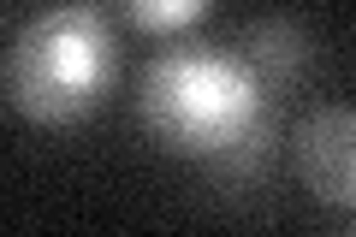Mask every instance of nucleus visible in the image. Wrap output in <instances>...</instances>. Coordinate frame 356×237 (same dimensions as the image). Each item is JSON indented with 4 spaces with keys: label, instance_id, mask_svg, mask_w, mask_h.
I'll return each mask as SVG.
<instances>
[{
    "label": "nucleus",
    "instance_id": "obj_1",
    "mask_svg": "<svg viewBox=\"0 0 356 237\" xmlns=\"http://www.w3.org/2000/svg\"><path fill=\"white\" fill-rule=\"evenodd\" d=\"M137 119L161 149L196 154V161H214L232 142L273 131L261 77L220 48H166L143 72Z\"/></svg>",
    "mask_w": 356,
    "mask_h": 237
},
{
    "label": "nucleus",
    "instance_id": "obj_2",
    "mask_svg": "<svg viewBox=\"0 0 356 237\" xmlns=\"http://www.w3.org/2000/svg\"><path fill=\"white\" fill-rule=\"evenodd\" d=\"M119 42L95 0H60L18 30L6 54V101L30 125H77L107 101Z\"/></svg>",
    "mask_w": 356,
    "mask_h": 237
},
{
    "label": "nucleus",
    "instance_id": "obj_3",
    "mask_svg": "<svg viewBox=\"0 0 356 237\" xmlns=\"http://www.w3.org/2000/svg\"><path fill=\"white\" fill-rule=\"evenodd\" d=\"M297 154V178L321 208L339 213V225H350V202H356V119L350 107H315L291 137Z\"/></svg>",
    "mask_w": 356,
    "mask_h": 237
},
{
    "label": "nucleus",
    "instance_id": "obj_4",
    "mask_svg": "<svg viewBox=\"0 0 356 237\" xmlns=\"http://www.w3.org/2000/svg\"><path fill=\"white\" fill-rule=\"evenodd\" d=\"M238 60L261 77V89H280V83H291V77L309 65V36H303V24H291V18H255V24L243 30Z\"/></svg>",
    "mask_w": 356,
    "mask_h": 237
},
{
    "label": "nucleus",
    "instance_id": "obj_5",
    "mask_svg": "<svg viewBox=\"0 0 356 237\" xmlns=\"http://www.w3.org/2000/svg\"><path fill=\"white\" fill-rule=\"evenodd\" d=\"M214 0H119V13L137 30H154V36H172V30H191L196 18L208 13Z\"/></svg>",
    "mask_w": 356,
    "mask_h": 237
}]
</instances>
